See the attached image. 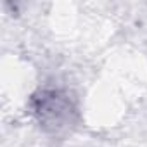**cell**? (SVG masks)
<instances>
[{"instance_id":"cell-1","label":"cell","mask_w":147,"mask_h":147,"mask_svg":"<svg viewBox=\"0 0 147 147\" xmlns=\"http://www.w3.org/2000/svg\"><path fill=\"white\" fill-rule=\"evenodd\" d=\"M31 109L40 126L49 133H62L75 126L78 109L66 90H40L31 99Z\"/></svg>"}]
</instances>
